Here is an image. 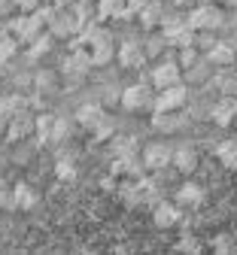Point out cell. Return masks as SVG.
<instances>
[{
  "label": "cell",
  "instance_id": "obj_1",
  "mask_svg": "<svg viewBox=\"0 0 237 255\" xmlns=\"http://www.w3.org/2000/svg\"><path fill=\"white\" fill-rule=\"evenodd\" d=\"M82 37L91 49V58H94V67H107V64L116 58V43H113V34L107 27H100L97 21L94 24H85Z\"/></svg>",
  "mask_w": 237,
  "mask_h": 255
},
{
  "label": "cell",
  "instance_id": "obj_2",
  "mask_svg": "<svg viewBox=\"0 0 237 255\" xmlns=\"http://www.w3.org/2000/svg\"><path fill=\"white\" fill-rule=\"evenodd\" d=\"M6 30H9V34H15L24 46H30L46 30V24L37 18V12H18V15H9L6 18Z\"/></svg>",
  "mask_w": 237,
  "mask_h": 255
},
{
  "label": "cell",
  "instance_id": "obj_3",
  "mask_svg": "<svg viewBox=\"0 0 237 255\" xmlns=\"http://www.w3.org/2000/svg\"><path fill=\"white\" fill-rule=\"evenodd\" d=\"M49 30L58 40H70V37H76V34L85 30V18L76 12V6H58V15L49 24Z\"/></svg>",
  "mask_w": 237,
  "mask_h": 255
},
{
  "label": "cell",
  "instance_id": "obj_4",
  "mask_svg": "<svg viewBox=\"0 0 237 255\" xmlns=\"http://www.w3.org/2000/svg\"><path fill=\"white\" fill-rule=\"evenodd\" d=\"M222 21H225V12L219 9V3H213V0L192 6V12H189V24L195 30H219Z\"/></svg>",
  "mask_w": 237,
  "mask_h": 255
},
{
  "label": "cell",
  "instance_id": "obj_5",
  "mask_svg": "<svg viewBox=\"0 0 237 255\" xmlns=\"http://www.w3.org/2000/svg\"><path fill=\"white\" fill-rule=\"evenodd\" d=\"M186 104H189V88L183 82H177V85L158 88L155 104H152V113H180Z\"/></svg>",
  "mask_w": 237,
  "mask_h": 255
},
{
  "label": "cell",
  "instance_id": "obj_6",
  "mask_svg": "<svg viewBox=\"0 0 237 255\" xmlns=\"http://www.w3.org/2000/svg\"><path fill=\"white\" fill-rule=\"evenodd\" d=\"M152 104H155V94L146 88V82H137V85L122 88V107H125V110L143 113V110H152Z\"/></svg>",
  "mask_w": 237,
  "mask_h": 255
},
{
  "label": "cell",
  "instance_id": "obj_7",
  "mask_svg": "<svg viewBox=\"0 0 237 255\" xmlns=\"http://www.w3.org/2000/svg\"><path fill=\"white\" fill-rule=\"evenodd\" d=\"M116 61L122 64L125 70H140L143 64L149 61L146 58V49H143V43H137V40H125L119 49H116Z\"/></svg>",
  "mask_w": 237,
  "mask_h": 255
},
{
  "label": "cell",
  "instance_id": "obj_8",
  "mask_svg": "<svg viewBox=\"0 0 237 255\" xmlns=\"http://www.w3.org/2000/svg\"><path fill=\"white\" fill-rule=\"evenodd\" d=\"M143 155V164L146 170H161V167H171L174 164V149L167 146V143H146V149L140 152Z\"/></svg>",
  "mask_w": 237,
  "mask_h": 255
},
{
  "label": "cell",
  "instance_id": "obj_9",
  "mask_svg": "<svg viewBox=\"0 0 237 255\" xmlns=\"http://www.w3.org/2000/svg\"><path fill=\"white\" fill-rule=\"evenodd\" d=\"M94 67V58H91V49H70V55L64 58L61 70L70 73V76H88V70Z\"/></svg>",
  "mask_w": 237,
  "mask_h": 255
},
{
  "label": "cell",
  "instance_id": "obj_10",
  "mask_svg": "<svg viewBox=\"0 0 237 255\" xmlns=\"http://www.w3.org/2000/svg\"><path fill=\"white\" fill-rule=\"evenodd\" d=\"M237 119V98L234 94H219V101L210 107V122L219 128H228Z\"/></svg>",
  "mask_w": 237,
  "mask_h": 255
},
{
  "label": "cell",
  "instance_id": "obj_11",
  "mask_svg": "<svg viewBox=\"0 0 237 255\" xmlns=\"http://www.w3.org/2000/svg\"><path fill=\"white\" fill-rule=\"evenodd\" d=\"M183 76H186V73H183V67H180V61H174V58H171V61H161L158 67L152 70V76H149V79H152V85H155V88H167V85L183 82Z\"/></svg>",
  "mask_w": 237,
  "mask_h": 255
},
{
  "label": "cell",
  "instance_id": "obj_12",
  "mask_svg": "<svg viewBox=\"0 0 237 255\" xmlns=\"http://www.w3.org/2000/svg\"><path fill=\"white\" fill-rule=\"evenodd\" d=\"M180 219H183V207L174 201H161V204H155L152 207V222L158 228H177L180 225Z\"/></svg>",
  "mask_w": 237,
  "mask_h": 255
},
{
  "label": "cell",
  "instance_id": "obj_13",
  "mask_svg": "<svg viewBox=\"0 0 237 255\" xmlns=\"http://www.w3.org/2000/svg\"><path fill=\"white\" fill-rule=\"evenodd\" d=\"M30 134H37V119H33L30 113H18V116L9 119V125H6V140L18 143V140H24Z\"/></svg>",
  "mask_w": 237,
  "mask_h": 255
},
{
  "label": "cell",
  "instance_id": "obj_14",
  "mask_svg": "<svg viewBox=\"0 0 237 255\" xmlns=\"http://www.w3.org/2000/svg\"><path fill=\"white\" fill-rule=\"evenodd\" d=\"M174 201H177L183 210H198L201 204H204V188H201L198 182H183V185L174 191Z\"/></svg>",
  "mask_w": 237,
  "mask_h": 255
},
{
  "label": "cell",
  "instance_id": "obj_15",
  "mask_svg": "<svg viewBox=\"0 0 237 255\" xmlns=\"http://www.w3.org/2000/svg\"><path fill=\"white\" fill-rule=\"evenodd\" d=\"M128 0H100L97 3V21H128Z\"/></svg>",
  "mask_w": 237,
  "mask_h": 255
},
{
  "label": "cell",
  "instance_id": "obj_16",
  "mask_svg": "<svg viewBox=\"0 0 237 255\" xmlns=\"http://www.w3.org/2000/svg\"><path fill=\"white\" fill-rule=\"evenodd\" d=\"M113 173H116V176H131V179H140V176H146V164H143V155H128V158H116V161H113Z\"/></svg>",
  "mask_w": 237,
  "mask_h": 255
},
{
  "label": "cell",
  "instance_id": "obj_17",
  "mask_svg": "<svg viewBox=\"0 0 237 255\" xmlns=\"http://www.w3.org/2000/svg\"><path fill=\"white\" fill-rule=\"evenodd\" d=\"M73 119H76L79 128H85V131H94V128L107 119V113H104V107H100V104H82V107L76 110Z\"/></svg>",
  "mask_w": 237,
  "mask_h": 255
},
{
  "label": "cell",
  "instance_id": "obj_18",
  "mask_svg": "<svg viewBox=\"0 0 237 255\" xmlns=\"http://www.w3.org/2000/svg\"><path fill=\"white\" fill-rule=\"evenodd\" d=\"M186 73V79L192 82V85H204L207 79H213V73H216V64L204 55V58H198L195 64H192V67L189 70H183Z\"/></svg>",
  "mask_w": 237,
  "mask_h": 255
},
{
  "label": "cell",
  "instance_id": "obj_19",
  "mask_svg": "<svg viewBox=\"0 0 237 255\" xmlns=\"http://www.w3.org/2000/svg\"><path fill=\"white\" fill-rule=\"evenodd\" d=\"M137 21H140L143 30H155L158 24H164V6L158 0H146V6L137 12Z\"/></svg>",
  "mask_w": 237,
  "mask_h": 255
},
{
  "label": "cell",
  "instance_id": "obj_20",
  "mask_svg": "<svg viewBox=\"0 0 237 255\" xmlns=\"http://www.w3.org/2000/svg\"><path fill=\"white\" fill-rule=\"evenodd\" d=\"M213 85H216L219 94H234V98H237V70H231V67H216Z\"/></svg>",
  "mask_w": 237,
  "mask_h": 255
},
{
  "label": "cell",
  "instance_id": "obj_21",
  "mask_svg": "<svg viewBox=\"0 0 237 255\" xmlns=\"http://www.w3.org/2000/svg\"><path fill=\"white\" fill-rule=\"evenodd\" d=\"M33 204H37V191H33L27 182L12 185V204H9V210H30Z\"/></svg>",
  "mask_w": 237,
  "mask_h": 255
},
{
  "label": "cell",
  "instance_id": "obj_22",
  "mask_svg": "<svg viewBox=\"0 0 237 255\" xmlns=\"http://www.w3.org/2000/svg\"><path fill=\"white\" fill-rule=\"evenodd\" d=\"M116 191H119V198L128 204V207H140L143 204V191H140V182L137 179H122L119 185H116Z\"/></svg>",
  "mask_w": 237,
  "mask_h": 255
},
{
  "label": "cell",
  "instance_id": "obj_23",
  "mask_svg": "<svg viewBox=\"0 0 237 255\" xmlns=\"http://www.w3.org/2000/svg\"><path fill=\"white\" fill-rule=\"evenodd\" d=\"M171 46L164 30H146V40H143V49H146V58H161L164 49Z\"/></svg>",
  "mask_w": 237,
  "mask_h": 255
},
{
  "label": "cell",
  "instance_id": "obj_24",
  "mask_svg": "<svg viewBox=\"0 0 237 255\" xmlns=\"http://www.w3.org/2000/svg\"><path fill=\"white\" fill-rule=\"evenodd\" d=\"M174 167H177V173H195V167H198V152L192 146L174 149Z\"/></svg>",
  "mask_w": 237,
  "mask_h": 255
},
{
  "label": "cell",
  "instance_id": "obj_25",
  "mask_svg": "<svg viewBox=\"0 0 237 255\" xmlns=\"http://www.w3.org/2000/svg\"><path fill=\"white\" fill-rule=\"evenodd\" d=\"M186 122L177 116V113H152V128L155 131H161V134H174V131H180Z\"/></svg>",
  "mask_w": 237,
  "mask_h": 255
},
{
  "label": "cell",
  "instance_id": "obj_26",
  "mask_svg": "<svg viewBox=\"0 0 237 255\" xmlns=\"http://www.w3.org/2000/svg\"><path fill=\"white\" fill-rule=\"evenodd\" d=\"M55 40H58V37H55V34H52V30L46 27V30H43V34H40L37 40H33V43H30V49H27V55H30L33 61H40V58H46V55L52 52V46H55Z\"/></svg>",
  "mask_w": 237,
  "mask_h": 255
},
{
  "label": "cell",
  "instance_id": "obj_27",
  "mask_svg": "<svg viewBox=\"0 0 237 255\" xmlns=\"http://www.w3.org/2000/svg\"><path fill=\"white\" fill-rule=\"evenodd\" d=\"M204 55L216 64V67H231V64H234V49H231L228 43H216V46L207 49Z\"/></svg>",
  "mask_w": 237,
  "mask_h": 255
},
{
  "label": "cell",
  "instance_id": "obj_28",
  "mask_svg": "<svg viewBox=\"0 0 237 255\" xmlns=\"http://www.w3.org/2000/svg\"><path fill=\"white\" fill-rule=\"evenodd\" d=\"M216 158L222 161V167H228V170H237V140H225V143H219V149H216Z\"/></svg>",
  "mask_w": 237,
  "mask_h": 255
},
{
  "label": "cell",
  "instance_id": "obj_29",
  "mask_svg": "<svg viewBox=\"0 0 237 255\" xmlns=\"http://www.w3.org/2000/svg\"><path fill=\"white\" fill-rule=\"evenodd\" d=\"M52 128H55V116L52 113H40L37 116V143L40 146L52 143Z\"/></svg>",
  "mask_w": 237,
  "mask_h": 255
},
{
  "label": "cell",
  "instance_id": "obj_30",
  "mask_svg": "<svg viewBox=\"0 0 237 255\" xmlns=\"http://www.w3.org/2000/svg\"><path fill=\"white\" fill-rule=\"evenodd\" d=\"M113 155L116 158H128V155H140V146L134 137H113Z\"/></svg>",
  "mask_w": 237,
  "mask_h": 255
},
{
  "label": "cell",
  "instance_id": "obj_31",
  "mask_svg": "<svg viewBox=\"0 0 237 255\" xmlns=\"http://www.w3.org/2000/svg\"><path fill=\"white\" fill-rule=\"evenodd\" d=\"M18 37L15 34H9V30H3V34H0V58L3 61H9V58H15V52H18Z\"/></svg>",
  "mask_w": 237,
  "mask_h": 255
},
{
  "label": "cell",
  "instance_id": "obj_32",
  "mask_svg": "<svg viewBox=\"0 0 237 255\" xmlns=\"http://www.w3.org/2000/svg\"><path fill=\"white\" fill-rule=\"evenodd\" d=\"M174 252H183V255H198V252H201V243H198L192 234H183V237L174 243Z\"/></svg>",
  "mask_w": 237,
  "mask_h": 255
},
{
  "label": "cell",
  "instance_id": "obj_33",
  "mask_svg": "<svg viewBox=\"0 0 237 255\" xmlns=\"http://www.w3.org/2000/svg\"><path fill=\"white\" fill-rule=\"evenodd\" d=\"M55 176L64 179V182H73L76 179V164L70 161V158H61V161L55 164Z\"/></svg>",
  "mask_w": 237,
  "mask_h": 255
},
{
  "label": "cell",
  "instance_id": "obj_34",
  "mask_svg": "<svg viewBox=\"0 0 237 255\" xmlns=\"http://www.w3.org/2000/svg\"><path fill=\"white\" fill-rule=\"evenodd\" d=\"M67 137H70V122H67V119H58V116H55V128H52V143H64Z\"/></svg>",
  "mask_w": 237,
  "mask_h": 255
},
{
  "label": "cell",
  "instance_id": "obj_35",
  "mask_svg": "<svg viewBox=\"0 0 237 255\" xmlns=\"http://www.w3.org/2000/svg\"><path fill=\"white\" fill-rule=\"evenodd\" d=\"M213 249H216L219 255H228V252H234L237 246H234V237H231V234H219V237H213Z\"/></svg>",
  "mask_w": 237,
  "mask_h": 255
},
{
  "label": "cell",
  "instance_id": "obj_36",
  "mask_svg": "<svg viewBox=\"0 0 237 255\" xmlns=\"http://www.w3.org/2000/svg\"><path fill=\"white\" fill-rule=\"evenodd\" d=\"M6 104H9V113H12V116H18V113H27V107H30V101L24 98V94H9V98H6Z\"/></svg>",
  "mask_w": 237,
  "mask_h": 255
},
{
  "label": "cell",
  "instance_id": "obj_37",
  "mask_svg": "<svg viewBox=\"0 0 237 255\" xmlns=\"http://www.w3.org/2000/svg\"><path fill=\"white\" fill-rule=\"evenodd\" d=\"M198 52H201L198 46H186V49H180V67H183V70H189L192 64H195V61L201 58Z\"/></svg>",
  "mask_w": 237,
  "mask_h": 255
},
{
  "label": "cell",
  "instance_id": "obj_38",
  "mask_svg": "<svg viewBox=\"0 0 237 255\" xmlns=\"http://www.w3.org/2000/svg\"><path fill=\"white\" fill-rule=\"evenodd\" d=\"M55 15H58V6H55V3H40V9H37V18H40L46 27L55 21Z\"/></svg>",
  "mask_w": 237,
  "mask_h": 255
},
{
  "label": "cell",
  "instance_id": "obj_39",
  "mask_svg": "<svg viewBox=\"0 0 237 255\" xmlns=\"http://www.w3.org/2000/svg\"><path fill=\"white\" fill-rule=\"evenodd\" d=\"M91 134H94V140H97V143H100V140H110V137H113V122H110V119H104V122H100Z\"/></svg>",
  "mask_w": 237,
  "mask_h": 255
},
{
  "label": "cell",
  "instance_id": "obj_40",
  "mask_svg": "<svg viewBox=\"0 0 237 255\" xmlns=\"http://www.w3.org/2000/svg\"><path fill=\"white\" fill-rule=\"evenodd\" d=\"M219 40H213V30H198V49L201 52H207V49H213Z\"/></svg>",
  "mask_w": 237,
  "mask_h": 255
},
{
  "label": "cell",
  "instance_id": "obj_41",
  "mask_svg": "<svg viewBox=\"0 0 237 255\" xmlns=\"http://www.w3.org/2000/svg\"><path fill=\"white\" fill-rule=\"evenodd\" d=\"M9 119H12V113H9V104H6V98H0V134H6V125H9Z\"/></svg>",
  "mask_w": 237,
  "mask_h": 255
},
{
  "label": "cell",
  "instance_id": "obj_42",
  "mask_svg": "<svg viewBox=\"0 0 237 255\" xmlns=\"http://www.w3.org/2000/svg\"><path fill=\"white\" fill-rule=\"evenodd\" d=\"M9 204H12V185L6 179H0V207L9 210Z\"/></svg>",
  "mask_w": 237,
  "mask_h": 255
},
{
  "label": "cell",
  "instance_id": "obj_43",
  "mask_svg": "<svg viewBox=\"0 0 237 255\" xmlns=\"http://www.w3.org/2000/svg\"><path fill=\"white\" fill-rule=\"evenodd\" d=\"M37 88H40V91L55 88V76H52V73H46V70H40V73H37Z\"/></svg>",
  "mask_w": 237,
  "mask_h": 255
},
{
  "label": "cell",
  "instance_id": "obj_44",
  "mask_svg": "<svg viewBox=\"0 0 237 255\" xmlns=\"http://www.w3.org/2000/svg\"><path fill=\"white\" fill-rule=\"evenodd\" d=\"M12 12H18V0H0V15L9 18Z\"/></svg>",
  "mask_w": 237,
  "mask_h": 255
},
{
  "label": "cell",
  "instance_id": "obj_45",
  "mask_svg": "<svg viewBox=\"0 0 237 255\" xmlns=\"http://www.w3.org/2000/svg\"><path fill=\"white\" fill-rule=\"evenodd\" d=\"M43 0H18V12H37Z\"/></svg>",
  "mask_w": 237,
  "mask_h": 255
},
{
  "label": "cell",
  "instance_id": "obj_46",
  "mask_svg": "<svg viewBox=\"0 0 237 255\" xmlns=\"http://www.w3.org/2000/svg\"><path fill=\"white\" fill-rule=\"evenodd\" d=\"M52 3H55V6H73L76 0H52Z\"/></svg>",
  "mask_w": 237,
  "mask_h": 255
},
{
  "label": "cell",
  "instance_id": "obj_47",
  "mask_svg": "<svg viewBox=\"0 0 237 255\" xmlns=\"http://www.w3.org/2000/svg\"><path fill=\"white\" fill-rule=\"evenodd\" d=\"M3 30H6V18H3V15H0V34H3Z\"/></svg>",
  "mask_w": 237,
  "mask_h": 255
},
{
  "label": "cell",
  "instance_id": "obj_48",
  "mask_svg": "<svg viewBox=\"0 0 237 255\" xmlns=\"http://www.w3.org/2000/svg\"><path fill=\"white\" fill-rule=\"evenodd\" d=\"M216 3H228V6H237V0H216Z\"/></svg>",
  "mask_w": 237,
  "mask_h": 255
},
{
  "label": "cell",
  "instance_id": "obj_49",
  "mask_svg": "<svg viewBox=\"0 0 237 255\" xmlns=\"http://www.w3.org/2000/svg\"><path fill=\"white\" fill-rule=\"evenodd\" d=\"M201 3H207V0H201ZM213 3H216V0H213Z\"/></svg>",
  "mask_w": 237,
  "mask_h": 255
},
{
  "label": "cell",
  "instance_id": "obj_50",
  "mask_svg": "<svg viewBox=\"0 0 237 255\" xmlns=\"http://www.w3.org/2000/svg\"><path fill=\"white\" fill-rule=\"evenodd\" d=\"M0 64H3V58H0Z\"/></svg>",
  "mask_w": 237,
  "mask_h": 255
}]
</instances>
